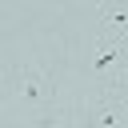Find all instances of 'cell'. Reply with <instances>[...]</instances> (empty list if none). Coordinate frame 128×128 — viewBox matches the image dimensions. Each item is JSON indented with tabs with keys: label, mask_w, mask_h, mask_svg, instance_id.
I'll list each match as a JSON object with an SVG mask.
<instances>
[{
	"label": "cell",
	"mask_w": 128,
	"mask_h": 128,
	"mask_svg": "<svg viewBox=\"0 0 128 128\" xmlns=\"http://www.w3.org/2000/svg\"><path fill=\"white\" fill-rule=\"evenodd\" d=\"M8 88H12V96H16L24 108H52V104L60 100L56 88H52V80H48V72H44V64H36V60L12 64Z\"/></svg>",
	"instance_id": "1"
}]
</instances>
